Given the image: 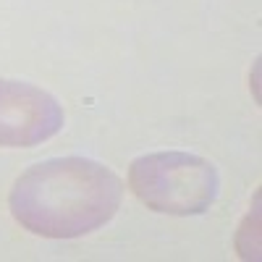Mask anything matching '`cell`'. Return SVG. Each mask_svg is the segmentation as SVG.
<instances>
[{"mask_svg": "<svg viewBox=\"0 0 262 262\" xmlns=\"http://www.w3.org/2000/svg\"><path fill=\"white\" fill-rule=\"evenodd\" d=\"M63 105L37 84L0 79V147H37L60 134Z\"/></svg>", "mask_w": 262, "mask_h": 262, "instance_id": "3", "label": "cell"}, {"mask_svg": "<svg viewBox=\"0 0 262 262\" xmlns=\"http://www.w3.org/2000/svg\"><path fill=\"white\" fill-rule=\"evenodd\" d=\"M128 189L149 210L186 217L215 205L221 176L210 160L191 152H152L128 165Z\"/></svg>", "mask_w": 262, "mask_h": 262, "instance_id": "2", "label": "cell"}, {"mask_svg": "<svg viewBox=\"0 0 262 262\" xmlns=\"http://www.w3.org/2000/svg\"><path fill=\"white\" fill-rule=\"evenodd\" d=\"M123 181L92 158L69 155L34 163L13 181V221L42 238H79L113 221L123 202Z\"/></svg>", "mask_w": 262, "mask_h": 262, "instance_id": "1", "label": "cell"}]
</instances>
